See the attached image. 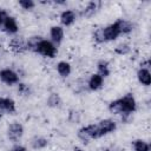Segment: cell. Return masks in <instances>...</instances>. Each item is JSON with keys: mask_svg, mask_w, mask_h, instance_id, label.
I'll list each match as a JSON object with an SVG mask.
<instances>
[{"mask_svg": "<svg viewBox=\"0 0 151 151\" xmlns=\"http://www.w3.org/2000/svg\"><path fill=\"white\" fill-rule=\"evenodd\" d=\"M98 2H94V1H92V2H88L87 4V6L84 8V11H83V15L84 17H91V15H93L94 13H96V11H97V8H98Z\"/></svg>", "mask_w": 151, "mask_h": 151, "instance_id": "20", "label": "cell"}, {"mask_svg": "<svg viewBox=\"0 0 151 151\" xmlns=\"http://www.w3.org/2000/svg\"><path fill=\"white\" fill-rule=\"evenodd\" d=\"M119 100V106H120V114L123 116H129L136 110V99L132 94H125L123 98L118 99Z\"/></svg>", "mask_w": 151, "mask_h": 151, "instance_id": "3", "label": "cell"}, {"mask_svg": "<svg viewBox=\"0 0 151 151\" xmlns=\"http://www.w3.org/2000/svg\"><path fill=\"white\" fill-rule=\"evenodd\" d=\"M93 38H94V40H96L98 44L104 42V41H105V39H104L103 28H98V29H96V31H94V33H93Z\"/></svg>", "mask_w": 151, "mask_h": 151, "instance_id": "25", "label": "cell"}, {"mask_svg": "<svg viewBox=\"0 0 151 151\" xmlns=\"http://www.w3.org/2000/svg\"><path fill=\"white\" fill-rule=\"evenodd\" d=\"M50 37L54 45H58L64 39V28L61 26H52L50 29Z\"/></svg>", "mask_w": 151, "mask_h": 151, "instance_id": "11", "label": "cell"}, {"mask_svg": "<svg viewBox=\"0 0 151 151\" xmlns=\"http://www.w3.org/2000/svg\"><path fill=\"white\" fill-rule=\"evenodd\" d=\"M133 149L134 151H150V145L143 139H137L133 142Z\"/></svg>", "mask_w": 151, "mask_h": 151, "instance_id": "21", "label": "cell"}, {"mask_svg": "<svg viewBox=\"0 0 151 151\" xmlns=\"http://www.w3.org/2000/svg\"><path fill=\"white\" fill-rule=\"evenodd\" d=\"M74 151H84V150H83V149H78V147H77V149H74Z\"/></svg>", "mask_w": 151, "mask_h": 151, "instance_id": "29", "label": "cell"}, {"mask_svg": "<svg viewBox=\"0 0 151 151\" xmlns=\"http://www.w3.org/2000/svg\"><path fill=\"white\" fill-rule=\"evenodd\" d=\"M47 144H48V140L44 137H40V136H37L31 140V146L34 150H41V149L46 147Z\"/></svg>", "mask_w": 151, "mask_h": 151, "instance_id": "17", "label": "cell"}, {"mask_svg": "<svg viewBox=\"0 0 151 151\" xmlns=\"http://www.w3.org/2000/svg\"><path fill=\"white\" fill-rule=\"evenodd\" d=\"M137 78L138 81L144 86H149L151 84V74L147 68H139L137 72Z\"/></svg>", "mask_w": 151, "mask_h": 151, "instance_id": "14", "label": "cell"}, {"mask_svg": "<svg viewBox=\"0 0 151 151\" xmlns=\"http://www.w3.org/2000/svg\"><path fill=\"white\" fill-rule=\"evenodd\" d=\"M8 151H26V147L22 146V145H15L12 149H9Z\"/></svg>", "mask_w": 151, "mask_h": 151, "instance_id": "27", "label": "cell"}, {"mask_svg": "<svg viewBox=\"0 0 151 151\" xmlns=\"http://www.w3.org/2000/svg\"><path fill=\"white\" fill-rule=\"evenodd\" d=\"M18 92L20 94H22V96H27L29 93V88H28V86L26 84H19L18 85Z\"/></svg>", "mask_w": 151, "mask_h": 151, "instance_id": "26", "label": "cell"}, {"mask_svg": "<svg viewBox=\"0 0 151 151\" xmlns=\"http://www.w3.org/2000/svg\"><path fill=\"white\" fill-rule=\"evenodd\" d=\"M76 19H77L76 12L72 9H65L60 14V22L64 26H71L76 21Z\"/></svg>", "mask_w": 151, "mask_h": 151, "instance_id": "12", "label": "cell"}, {"mask_svg": "<svg viewBox=\"0 0 151 151\" xmlns=\"http://www.w3.org/2000/svg\"><path fill=\"white\" fill-rule=\"evenodd\" d=\"M97 125H98V129H99V131H100L101 137L105 136V134H107V133L113 132V131L117 129V124H116V122L112 120V119H103V120H100Z\"/></svg>", "mask_w": 151, "mask_h": 151, "instance_id": "7", "label": "cell"}, {"mask_svg": "<svg viewBox=\"0 0 151 151\" xmlns=\"http://www.w3.org/2000/svg\"><path fill=\"white\" fill-rule=\"evenodd\" d=\"M2 26H4V29H5L8 34H15V33L18 32V29H19L17 20H15L13 17H11V15H6V17H5Z\"/></svg>", "mask_w": 151, "mask_h": 151, "instance_id": "8", "label": "cell"}, {"mask_svg": "<svg viewBox=\"0 0 151 151\" xmlns=\"http://www.w3.org/2000/svg\"><path fill=\"white\" fill-rule=\"evenodd\" d=\"M60 97L57 94V93H52L50 94V97L47 98V105L50 107H57L60 105Z\"/></svg>", "mask_w": 151, "mask_h": 151, "instance_id": "22", "label": "cell"}, {"mask_svg": "<svg viewBox=\"0 0 151 151\" xmlns=\"http://www.w3.org/2000/svg\"><path fill=\"white\" fill-rule=\"evenodd\" d=\"M7 14H6V12H4V11H0V27L2 26V24H4V19H5V17H6Z\"/></svg>", "mask_w": 151, "mask_h": 151, "instance_id": "28", "label": "cell"}, {"mask_svg": "<svg viewBox=\"0 0 151 151\" xmlns=\"http://www.w3.org/2000/svg\"><path fill=\"white\" fill-rule=\"evenodd\" d=\"M130 51H131V47L127 44H120L114 48V52L119 55H125V54L130 53Z\"/></svg>", "mask_w": 151, "mask_h": 151, "instance_id": "23", "label": "cell"}, {"mask_svg": "<svg viewBox=\"0 0 151 151\" xmlns=\"http://www.w3.org/2000/svg\"><path fill=\"white\" fill-rule=\"evenodd\" d=\"M97 70H98V74L101 76L103 78L107 77L110 74V66L109 63L106 60H100L97 64Z\"/></svg>", "mask_w": 151, "mask_h": 151, "instance_id": "18", "label": "cell"}, {"mask_svg": "<svg viewBox=\"0 0 151 151\" xmlns=\"http://www.w3.org/2000/svg\"><path fill=\"white\" fill-rule=\"evenodd\" d=\"M71 65L67 61H59L57 64V72L59 73V76L66 78L71 74Z\"/></svg>", "mask_w": 151, "mask_h": 151, "instance_id": "15", "label": "cell"}, {"mask_svg": "<svg viewBox=\"0 0 151 151\" xmlns=\"http://www.w3.org/2000/svg\"><path fill=\"white\" fill-rule=\"evenodd\" d=\"M19 6L24 9H33L35 6V2L33 0H20L19 1Z\"/></svg>", "mask_w": 151, "mask_h": 151, "instance_id": "24", "label": "cell"}, {"mask_svg": "<svg viewBox=\"0 0 151 151\" xmlns=\"http://www.w3.org/2000/svg\"><path fill=\"white\" fill-rule=\"evenodd\" d=\"M117 24H118L120 34H129V33L132 32V29H133V25H132V22L129 21V20L119 19V20H117Z\"/></svg>", "mask_w": 151, "mask_h": 151, "instance_id": "16", "label": "cell"}, {"mask_svg": "<svg viewBox=\"0 0 151 151\" xmlns=\"http://www.w3.org/2000/svg\"><path fill=\"white\" fill-rule=\"evenodd\" d=\"M22 134H24V126L20 123L14 122V123L8 125V127H7V137H8L9 140L18 142L19 139H21Z\"/></svg>", "mask_w": 151, "mask_h": 151, "instance_id": "4", "label": "cell"}, {"mask_svg": "<svg viewBox=\"0 0 151 151\" xmlns=\"http://www.w3.org/2000/svg\"><path fill=\"white\" fill-rule=\"evenodd\" d=\"M0 111L6 113L15 112V103L8 97H0Z\"/></svg>", "mask_w": 151, "mask_h": 151, "instance_id": "10", "label": "cell"}, {"mask_svg": "<svg viewBox=\"0 0 151 151\" xmlns=\"http://www.w3.org/2000/svg\"><path fill=\"white\" fill-rule=\"evenodd\" d=\"M9 48L14 52V53H22L27 50V46H26V42L22 40V39H19V38H13L9 44H8Z\"/></svg>", "mask_w": 151, "mask_h": 151, "instance_id": "13", "label": "cell"}, {"mask_svg": "<svg viewBox=\"0 0 151 151\" xmlns=\"http://www.w3.org/2000/svg\"><path fill=\"white\" fill-rule=\"evenodd\" d=\"M37 53L46 57V58H54L58 53V50L55 47V45L50 41V40H46V39H42L38 46H37V50H35Z\"/></svg>", "mask_w": 151, "mask_h": 151, "instance_id": "2", "label": "cell"}, {"mask_svg": "<svg viewBox=\"0 0 151 151\" xmlns=\"http://www.w3.org/2000/svg\"><path fill=\"white\" fill-rule=\"evenodd\" d=\"M103 33H104L105 41H113V40H116L120 35V31H119L117 21L111 24V25H109V26H106V27H103Z\"/></svg>", "mask_w": 151, "mask_h": 151, "instance_id": "6", "label": "cell"}, {"mask_svg": "<svg viewBox=\"0 0 151 151\" xmlns=\"http://www.w3.org/2000/svg\"><path fill=\"white\" fill-rule=\"evenodd\" d=\"M0 80L7 85H14L19 83V74L11 68H4L0 71Z\"/></svg>", "mask_w": 151, "mask_h": 151, "instance_id": "5", "label": "cell"}, {"mask_svg": "<svg viewBox=\"0 0 151 151\" xmlns=\"http://www.w3.org/2000/svg\"><path fill=\"white\" fill-rule=\"evenodd\" d=\"M103 84H104V78L101 76H99L98 73L91 74V77L87 80V86L91 91H97V90L101 88Z\"/></svg>", "mask_w": 151, "mask_h": 151, "instance_id": "9", "label": "cell"}, {"mask_svg": "<svg viewBox=\"0 0 151 151\" xmlns=\"http://www.w3.org/2000/svg\"><path fill=\"white\" fill-rule=\"evenodd\" d=\"M100 137L101 134H100V131L97 124H90L78 130V138L83 140L84 143H88L91 139H97Z\"/></svg>", "mask_w": 151, "mask_h": 151, "instance_id": "1", "label": "cell"}, {"mask_svg": "<svg viewBox=\"0 0 151 151\" xmlns=\"http://www.w3.org/2000/svg\"><path fill=\"white\" fill-rule=\"evenodd\" d=\"M41 40H42V38H41V37H39V35H35V37H31V38H28V40H27V42H26L27 50L35 52L37 46H38V44H39Z\"/></svg>", "mask_w": 151, "mask_h": 151, "instance_id": "19", "label": "cell"}]
</instances>
